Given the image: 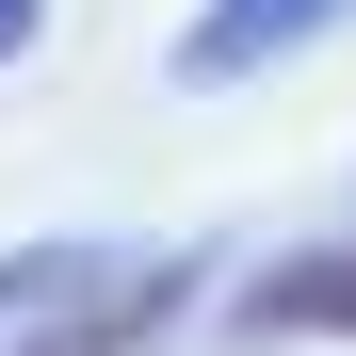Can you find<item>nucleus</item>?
<instances>
[{
    "label": "nucleus",
    "mask_w": 356,
    "mask_h": 356,
    "mask_svg": "<svg viewBox=\"0 0 356 356\" xmlns=\"http://www.w3.org/2000/svg\"><path fill=\"white\" fill-rule=\"evenodd\" d=\"M227 340H243V356H275V340H356V243H291V259H259V291L227 308Z\"/></svg>",
    "instance_id": "1"
},
{
    "label": "nucleus",
    "mask_w": 356,
    "mask_h": 356,
    "mask_svg": "<svg viewBox=\"0 0 356 356\" xmlns=\"http://www.w3.org/2000/svg\"><path fill=\"white\" fill-rule=\"evenodd\" d=\"M356 17V0H211V17L195 33H178V81H259V65H291V49H308V33H340Z\"/></svg>",
    "instance_id": "2"
},
{
    "label": "nucleus",
    "mask_w": 356,
    "mask_h": 356,
    "mask_svg": "<svg viewBox=\"0 0 356 356\" xmlns=\"http://www.w3.org/2000/svg\"><path fill=\"white\" fill-rule=\"evenodd\" d=\"M113 275H130L113 243H17L0 259V324H65V291H113Z\"/></svg>",
    "instance_id": "3"
},
{
    "label": "nucleus",
    "mask_w": 356,
    "mask_h": 356,
    "mask_svg": "<svg viewBox=\"0 0 356 356\" xmlns=\"http://www.w3.org/2000/svg\"><path fill=\"white\" fill-rule=\"evenodd\" d=\"M33 33H49V0H0V65H17V49H33Z\"/></svg>",
    "instance_id": "4"
}]
</instances>
